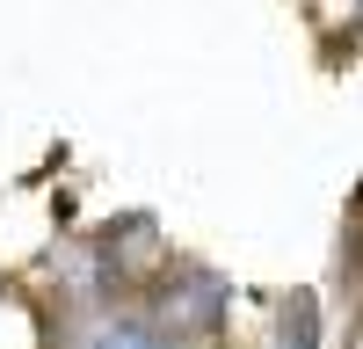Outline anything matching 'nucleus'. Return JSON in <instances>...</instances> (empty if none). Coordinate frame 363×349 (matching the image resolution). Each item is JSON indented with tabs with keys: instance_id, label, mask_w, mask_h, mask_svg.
<instances>
[{
	"instance_id": "obj_1",
	"label": "nucleus",
	"mask_w": 363,
	"mask_h": 349,
	"mask_svg": "<svg viewBox=\"0 0 363 349\" xmlns=\"http://www.w3.org/2000/svg\"><path fill=\"white\" fill-rule=\"evenodd\" d=\"M225 299H233V291L211 277V270H182V277H167V284H160L153 320H160L174 342H182V335H211V328L225 320Z\"/></svg>"
},
{
	"instance_id": "obj_2",
	"label": "nucleus",
	"mask_w": 363,
	"mask_h": 349,
	"mask_svg": "<svg viewBox=\"0 0 363 349\" xmlns=\"http://www.w3.org/2000/svg\"><path fill=\"white\" fill-rule=\"evenodd\" d=\"M80 349H174V335L160 320H138V313H109L80 335Z\"/></svg>"
},
{
	"instance_id": "obj_3",
	"label": "nucleus",
	"mask_w": 363,
	"mask_h": 349,
	"mask_svg": "<svg viewBox=\"0 0 363 349\" xmlns=\"http://www.w3.org/2000/svg\"><path fill=\"white\" fill-rule=\"evenodd\" d=\"M277 349H320V299L313 291H291L277 306Z\"/></svg>"
},
{
	"instance_id": "obj_4",
	"label": "nucleus",
	"mask_w": 363,
	"mask_h": 349,
	"mask_svg": "<svg viewBox=\"0 0 363 349\" xmlns=\"http://www.w3.org/2000/svg\"><path fill=\"white\" fill-rule=\"evenodd\" d=\"M356 15H363V8H356Z\"/></svg>"
}]
</instances>
